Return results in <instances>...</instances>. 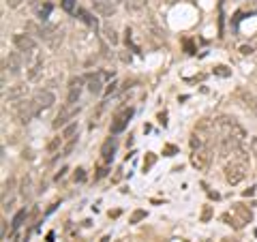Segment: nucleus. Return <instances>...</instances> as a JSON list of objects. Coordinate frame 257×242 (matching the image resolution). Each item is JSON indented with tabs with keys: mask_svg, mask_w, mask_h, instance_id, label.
Instances as JSON below:
<instances>
[{
	"mask_svg": "<svg viewBox=\"0 0 257 242\" xmlns=\"http://www.w3.org/2000/svg\"><path fill=\"white\" fill-rule=\"evenodd\" d=\"M66 172H69V170H66V167H63V170H60V172L56 173V180H63V178H64V173H66Z\"/></svg>",
	"mask_w": 257,
	"mask_h": 242,
	"instance_id": "nucleus-34",
	"label": "nucleus"
},
{
	"mask_svg": "<svg viewBox=\"0 0 257 242\" xmlns=\"http://www.w3.org/2000/svg\"><path fill=\"white\" fill-rule=\"evenodd\" d=\"M131 116H133V109L128 107V109H122L120 114H116V118L112 120V133L116 135V133H122L127 129V125H128V120H131Z\"/></svg>",
	"mask_w": 257,
	"mask_h": 242,
	"instance_id": "nucleus-8",
	"label": "nucleus"
},
{
	"mask_svg": "<svg viewBox=\"0 0 257 242\" xmlns=\"http://www.w3.org/2000/svg\"><path fill=\"white\" fill-rule=\"evenodd\" d=\"M210 216H212V210H210V206H206L204 212H201V221H210Z\"/></svg>",
	"mask_w": 257,
	"mask_h": 242,
	"instance_id": "nucleus-28",
	"label": "nucleus"
},
{
	"mask_svg": "<svg viewBox=\"0 0 257 242\" xmlns=\"http://www.w3.org/2000/svg\"><path fill=\"white\" fill-rule=\"evenodd\" d=\"M77 17L82 20L84 24H88L90 28H96V17H93L86 9H77Z\"/></svg>",
	"mask_w": 257,
	"mask_h": 242,
	"instance_id": "nucleus-18",
	"label": "nucleus"
},
{
	"mask_svg": "<svg viewBox=\"0 0 257 242\" xmlns=\"http://www.w3.org/2000/svg\"><path fill=\"white\" fill-rule=\"evenodd\" d=\"M77 111H79L77 105H69V103H64V109L56 116V120H54V127H56V129H58V127H66V120L75 116Z\"/></svg>",
	"mask_w": 257,
	"mask_h": 242,
	"instance_id": "nucleus-11",
	"label": "nucleus"
},
{
	"mask_svg": "<svg viewBox=\"0 0 257 242\" xmlns=\"http://www.w3.org/2000/svg\"><path fill=\"white\" fill-rule=\"evenodd\" d=\"M63 9L66 13H73V0H63Z\"/></svg>",
	"mask_w": 257,
	"mask_h": 242,
	"instance_id": "nucleus-29",
	"label": "nucleus"
},
{
	"mask_svg": "<svg viewBox=\"0 0 257 242\" xmlns=\"http://www.w3.org/2000/svg\"><path fill=\"white\" fill-rule=\"evenodd\" d=\"M77 122H71V125H66L64 127V131H63V138L64 139H75V135H77Z\"/></svg>",
	"mask_w": 257,
	"mask_h": 242,
	"instance_id": "nucleus-21",
	"label": "nucleus"
},
{
	"mask_svg": "<svg viewBox=\"0 0 257 242\" xmlns=\"http://www.w3.org/2000/svg\"><path fill=\"white\" fill-rule=\"evenodd\" d=\"M82 84H84V77H73L69 82V97H66L69 105H77L79 95H82Z\"/></svg>",
	"mask_w": 257,
	"mask_h": 242,
	"instance_id": "nucleus-9",
	"label": "nucleus"
},
{
	"mask_svg": "<svg viewBox=\"0 0 257 242\" xmlns=\"http://www.w3.org/2000/svg\"><path fill=\"white\" fill-rule=\"evenodd\" d=\"M165 2H167V4H176V2H178V0H165Z\"/></svg>",
	"mask_w": 257,
	"mask_h": 242,
	"instance_id": "nucleus-38",
	"label": "nucleus"
},
{
	"mask_svg": "<svg viewBox=\"0 0 257 242\" xmlns=\"http://www.w3.org/2000/svg\"><path fill=\"white\" fill-rule=\"evenodd\" d=\"M116 2H120V0H116Z\"/></svg>",
	"mask_w": 257,
	"mask_h": 242,
	"instance_id": "nucleus-39",
	"label": "nucleus"
},
{
	"mask_svg": "<svg viewBox=\"0 0 257 242\" xmlns=\"http://www.w3.org/2000/svg\"><path fill=\"white\" fill-rule=\"evenodd\" d=\"M217 127H219V131H221V138H231V139L240 141V144L244 141V138H247L244 127L231 116H221L217 120Z\"/></svg>",
	"mask_w": 257,
	"mask_h": 242,
	"instance_id": "nucleus-1",
	"label": "nucleus"
},
{
	"mask_svg": "<svg viewBox=\"0 0 257 242\" xmlns=\"http://www.w3.org/2000/svg\"><path fill=\"white\" fill-rule=\"evenodd\" d=\"M191 148H193V150H201V148H208V139H206V135L201 133L199 129L191 135Z\"/></svg>",
	"mask_w": 257,
	"mask_h": 242,
	"instance_id": "nucleus-15",
	"label": "nucleus"
},
{
	"mask_svg": "<svg viewBox=\"0 0 257 242\" xmlns=\"http://www.w3.org/2000/svg\"><path fill=\"white\" fill-rule=\"evenodd\" d=\"M88 90L93 92V95H101L103 92V77L101 75H88Z\"/></svg>",
	"mask_w": 257,
	"mask_h": 242,
	"instance_id": "nucleus-14",
	"label": "nucleus"
},
{
	"mask_svg": "<svg viewBox=\"0 0 257 242\" xmlns=\"http://www.w3.org/2000/svg\"><path fill=\"white\" fill-rule=\"evenodd\" d=\"M146 4H148V0H125V7H127V11H131V13L144 11Z\"/></svg>",
	"mask_w": 257,
	"mask_h": 242,
	"instance_id": "nucleus-16",
	"label": "nucleus"
},
{
	"mask_svg": "<svg viewBox=\"0 0 257 242\" xmlns=\"http://www.w3.org/2000/svg\"><path fill=\"white\" fill-rule=\"evenodd\" d=\"M240 97L244 99V105L251 109V114H255L257 116V97L255 95H251V92H240Z\"/></svg>",
	"mask_w": 257,
	"mask_h": 242,
	"instance_id": "nucleus-17",
	"label": "nucleus"
},
{
	"mask_svg": "<svg viewBox=\"0 0 257 242\" xmlns=\"http://www.w3.org/2000/svg\"><path fill=\"white\" fill-rule=\"evenodd\" d=\"M165 152H167V157H171V154L176 152V148L174 146H167V148H165Z\"/></svg>",
	"mask_w": 257,
	"mask_h": 242,
	"instance_id": "nucleus-35",
	"label": "nucleus"
},
{
	"mask_svg": "<svg viewBox=\"0 0 257 242\" xmlns=\"http://www.w3.org/2000/svg\"><path fill=\"white\" fill-rule=\"evenodd\" d=\"M240 54H244V56L253 54V47H251V45H242V47H240Z\"/></svg>",
	"mask_w": 257,
	"mask_h": 242,
	"instance_id": "nucleus-31",
	"label": "nucleus"
},
{
	"mask_svg": "<svg viewBox=\"0 0 257 242\" xmlns=\"http://www.w3.org/2000/svg\"><path fill=\"white\" fill-rule=\"evenodd\" d=\"M63 141H64V138H54L50 144H47V152H58L60 148H63Z\"/></svg>",
	"mask_w": 257,
	"mask_h": 242,
	"instance_id": "nucleus-22",
	"label": "nucleus"
},
{
	"mask_svg": "<svg viewBox=\"0 0 257 242\" xmlns=\"http://www.w3.org/2000/svg\"><path fill=\"white\" fill-rule=\"evenodd\" d=\"M114 152H116V139L114 138H109L105 144H103V148H101V159H103V163H112L114 161Z\"/></svg>",
	"mask_w": 257,
	"mask_h": 242,
	"instance_id": "nucleus-13",
	"label": "nucleus"
},
{
	"mask_svg": "<svg viewBox=\"0 0 257 242\" xmlns=\"http://www.w3.org/2000/svg\"><path fill=\"white\" fill-rule=\"evenodd\" d=\"M24 219H26V208H24V210H20V212L15 214V219H13V229H17V227H20Z\"/></svg>",
	"mask_w": 257,
	"mask_h": 242,
	"instance_id": "nucleus-24",
	"label": "nucleus"
},
{
	"mask_svg": "<svg viewBox=\"0 0 257 242\" xmlns=\"http://www.w3.org/2000/svg\"><path fill=\"white\" fill-rule=\"evenodd\" d=\"M142 219H146V210H135L131 216V223H139Z\"/></svg>",
	"mask_w": 257,
	"mask_h": 242,
	"instance_id": "nucleus-26",
	"label": "nucleus"
},
{
	"mask_svg": "<svg viewBox=\"0 0 257 242\" xmlns=\"http://www.w3.org/2000/svg\"><path fill=\"white\" fill-rule=\"evenodd\" d=\"M225 180L234 187V184H240L244 178H247V167H244V163H240V161H231V163L225 165Z\"/></svg>",
	"mask_w": 257,
	"mask_h": 242,
	"instance_id": "nucleus-2",
	"label": "nucleus"
},
{
	"mask_svg": "<svg viewBox=\"0 0 257 242\" xmlns=\"http://www.w3.org/2000/svg\"><path fill=\"white\" fill-rule=\"evenodd\" d=\"M13 45H15L17 52H22L24 56H28V54H32L36 49V41L30 35H15L13 36Z\"/></svg>",
	"mask_w": 257,
	"mask_h": 242,
	"instance_id": "nucleus-5",
	"label": "nucleus"
},
{
	"mask_svg": "<svg viewBox=\"0 0 257 242\" xmlns=\"http://www.w3.org/2000/svg\"><path fill=\"white\" fill-rule=\"evenodd\" d=\"M26 92H28V86L26 84H15V86H11V88L4 92V101H20V99L26 97Z\"/></svg>",
	"mask_w": 257,
	"mask_h": 242,
	"instance_id": "nucleus-12",
	"label": "nucleus"
},
{
	"mask_svg": "<svg viewBox=\"0 0 257 242\" xmlns=\"http://www.w3.org/2000/svg\"><path fill=\"white\" fill-rule=\"evenodd\" d=\"M116 90H118V82H114V84H112V86H109V88H107V97H109V95H114Z\"/></svg>",
	"mask_w": 257,
	"mask_h": 242,
	"instance_id": "nucleus-33",
	"label": "nucleus"
},
{
	"mask_svg": "<svg viewBox=\"0 0 257 242\" xmlns=\"http://www.w3.org/2000/svg\"><path fill=\"white\" fill-rule=\"evenodd\" d=\"M32 101H34V105L39 109H47V107H52V105L56 103V97H54L52 90H36L34 97H32Z\"/></svg>",
	"mask_w": 257,
	"mask_h": 242,
	"instance_id": "nucleus-7",
	"label": "nucleus"
},
{
	"mask_svg": "<svg viewBox=\"0 0 257 242\" xmlns=\"http://www.w3.org/2000/svg\"><path fill=\"white\" fill-rule=\"evenodd\" d=\"M93 4L101 17H112L116 13V0H95Z\"/></svg>",
	"mask_w": 257,
	"mask_h": 242,
	"instance_id": "nucleus-10",
	"label": "nucleus"
},
{
	"mask_svg": "<svg viewBox=\"0 0 257 242\" xmlns=\"http://www.w3.org/2000/svg\"><path fill=\"white\" fill-rule=\"evenodd\" d=\"M210 163H212V150H210V148L193 150V154H191V165L195 167V170L206 172L208 167H210Z\"/></svg>",
	"mask_w": 257,
	"mask_h": 242,
	"instance_id": "nucleus-4",
	"label": "nucleus"
},
{
	"mask_svg": "<svg viewBox=\"0 0 257 242\" xmlns=\"http://www.w3.org/2000/svg\"><path fill=\"white\" fill-rule=\"evenodd\" d=\"M22 52H11L7 58H4V63H2V67H4V71H9L11 75H20L22 73Z\"/></svg>",
	"mask_w": 257,
	"mask_h": 242,
	"instance_id": "nucleus-6",
	"label": "nucleus"
},
{
	"mask_svg": "<svg viewBox=\"0 0 257 242\" xmlns=\"http://www.w3.org/2000/svg\"><path fill=\"white\" fill-rule=\"evenodd\" d=\"M50 13H52V4H36V17L41 22H45L50 17Z\"/></svg>",
	"mask_w": 257,
	"mask_h": 242,
	"instance_id": "nucleus-19",
	"label": "nucleus"
},
{
	"mask_svg": "<svg viewBox=\"0 0 257 242\" xmlns=\"http://www.w3.org/2000/svg\"><path fill=\"white\" fill-rule=\"evenodd\" d=\"M4 2H7L11 9H17V7H20V4L24 2V0H4Z\"/></svg>",
	"mask_w": 257,
	"mask_h": 242,
	"instance_id": "nucleus-30",
	"label": "nucleus"
},
{
	"mask_svg": "<svg viewBox=\"0 0 257 242\" xmlns=\"http://www.w3.org/2000/svg\"><path fill=\"white\" fill-rule=\"evenodd\" d=\"M155 163H157V154H152V152H148V157L144 159V170L148 172V170H150V167L155 165Z\"/></svg>",
	"mask_w": 257,
	"mask_h": 242,
	"instance_id": "nucleus-23",
	"label": "nucleus"
},
{
	"mask_svg": "<svg viewBox=\"0 0 257 242\" xmlns=\"http://www.w3.org/2000/svg\"><path fill=\"white\" fill-rule=\"evenodd\" d=\"M22 195H24V200H28V197L32 195L30 193V180L28 178H24V182H22Z\"/></svg>",
	"mask_w": 257,
	"mask_h": 242,
	"instance_id": "nucleus-25",
	"label": "nucleus"
},
{
	"mask_svg": "<svg viewBox=\"0 0 257 242\" xmlns=\"http://www.w3.org/2000/svg\"><path fill=\"white\" fill-rule=\"evenodd\" d=\"M28 58V82H36L39 75L43 73V56L39 49H34L32 54L26 56Z\"/></svg>",
	"mask_w": 257,
	"mask_h": 242,
	"instance_id": "nucleus-3",
	"label": "nucleus"
},
{
	"mask_svg": "<svg viewBox=\"0 0 257 242\" xmlns=\"http://www.w3.org/2000/svg\"><path fill=\"white\" fill-rule=\"evenodd\" d=\"M2 238H7V221H2Z\"/></svg>",
	"mask_w": 257,
	"mask_h": 242,
	"instance_id": "nucleus-37",
	"label": "nucleus"
},
{
	"mask_svg": "<svg viewBox=\"0 0 257 242\" xmlns=\"http://www.w3.org/2000/svg\"><path fill=\"white\" fill-rule=\"evenodd\" d=\"M251 152H253L257 159V138H253V141H251Z\"/></svg>",
	"mask_w": 257,
	"mask_h": 242,
	"instance_id": "nucleus-32",
	"label": "nucleus"
},
{
	"mask_svg": "<svg viewBox=\"0 0 257 242\" xmlns=\"http://www.w3.org/2000/svg\"><path fill=\"white\" fill-rule=\"evenodd\" d=\"M105 173H107V170H105V167H101L99 173H96V178H103V176H105Z\"/></svg>",
	"mask_w": 257,
	"mask_h": 242,
	"instance_id": "nucleus-36",
	"label": "nucleus"
},
{
	"mask_svg": "<svg viewBox=\"0 0 257 242\" xmlns=\"http://www.w3.org/2000/svg\"><path fill=\"white\" fill-rule=\"evenodd\" d=\"M103 33H105V39L109 41V43H112V45H118V35H116V30L112 28V26H109V24H105V28H103Z\"/></svg>",
	"mask_w": 257,
	"mask_h": 242,
	"instance_id": "nucleus-20",
	"label": "nucleus"
},
{
	"mask_svg": "<svg viewBox=\"0 0 257 242\" xmlns=\"http://www.w3.org/2000/svg\"><path fill=\"white\" fill-rule=\"evenodd\" d=\"M86 180V170L84 167H77V172H75V182H84Z\"/></svg>",
	"mask_w": 257,
	"mask_h": 242,
	"instance_id": "nucleus-27",
	"label": "nucleus"
}]
</instances>
